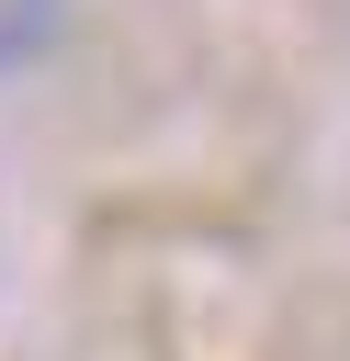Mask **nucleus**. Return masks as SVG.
I'll use <instances>...</instances> for the list:
<instances>
[{
	"label": "nucleus",
	"mask_w": 350,
	"mask_h": 361,
	"mask_svg": "<svg viewBox=\"0 0 350 361\" xmlns=\"http://www.w3.org/2000/svg\"><path fill=\"white\" fill-rule=\"evenodd\" d=\"M56 34H68V0H0V79H23Z\"/></svg>",
	"instance_id": "f257e3e1"
}]
</instances>
